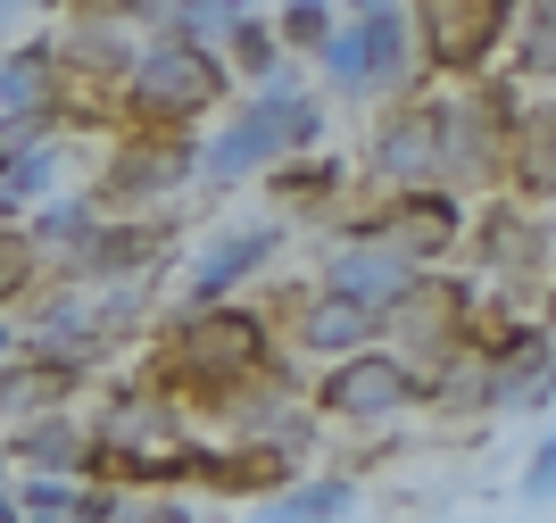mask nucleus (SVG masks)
I'll return each instance as SVG.
<instances>
[{
  "label": "nucleus",
  "mask_w": 556,
  "mask_h": 523,
  "mask_svg": "<svg viewBox=\"0 0 556 523\" xmlns=\"http://www.w3.org/2000/svg\"><path fill=\"white\" fill-rule=\"evenodd\" d=\"M232 91V67L216 42H191V34H150L134 59V75H125V125L134 134H191L200 116L225 109Z\"/></svg>",
  "instance_id": "1"
},
{
  "label": "nucleus",
  "mask_w": 556,
  "mask_h": 523,
  "mask_svg": "<svg viewBox=\"0 0 556 523\" xmlns=\"http://www.w3.org/2000/svg\"><path fill=\"white\" fill-rule=\"evenodd\" d=\"M275 374V333L257 308H184L166 333V383H184L191 399H241L250 383Z\"/></svg>",
  "instance_id": "2"
},
{
  "label": "nucleus",
  "mask_w": 556,
  "mask_h": 523,
  "mask_svg": "<svg viewBox=\"0 0 556 523\" xmlns=\"http://www.w3.org/2000/svg\"><path fill=\"white\" fill-rule=\"evenodd\" d=\"M316 150H325V100L282 75V84H266L257 100H241V116L200 150V175L232 183V175H266V166H282V159H316Z\"/></svg>",
  "instance_id": "3"
},
{
  "label": "nucleus",
  "mask_w": 556,
  "mask_h": 523,
  "mask_svg": "<svg viewBox=\"0 0 556 523\" xmlns=\"http://www.w3.org/2000/svg\"><path fill=\"white\" fill-rule=\"evenodd\" d=\"M515 17H523V0H407L424 91H465L482 75H498Z\"/></svg>",
  "instance_id": "4"
},
{
  "label": "nucleus",
  "mask_w": 556,
  "mask_h": 523,
  "mask_svg": "<svg viewBox=\"0 0 556 523\" xmlns=\"http://www.w3.org/2000/svg\"><path fill=\"white\" fill-rule=\"evenodd\" d=\"M473 316H482V283H473V274H457V266L416 274V283H407V299L382 316V349H391V358H407L416 374H432L441 358H465Z\"/></svg>",
  "instance_id": "5"
},
{
  "label": "nucleus",
  "mask_w": 556,
  "mask_h": 523,
  "mask_svg": "<svg viewBox=\"0 0 556 523\" xmlns=\"http://www.w3.org/2000/svg\"><path fill=\"white\" fill-rule=\"evenodd\" d=\"M465 225H473V208L457 200V191H374L357 216H349V233L357 241H382L391 258H407L416 274H441L448 258L465 250Z\"/></svg>",
  "instance_id": "6"
},
{
  "label": "nucleus",
  "mask_w": 556,
  "mask_h": 523,
  "mask_svg": "<svg viewBox=\"0 0 556 523\" xmlns=\"http://www.w3.org/2000/svg\"><path fill=\"white\" fill-rule=\"evenodd\" d=\"M307 408L325 415V424H399V415L424 408V374L374 341V349H357V358L325 365V383H316Z\"/></svg>",
  "instance_id": "7"
},
{
  "label": "nucleus",
  "mask_w": 556,
  "mask_h": 523,
  "mask_svg": "<svg viewBox=\"0 0 556 523\" xmlns=\"http://www.w3.org/2000/svg\"><path fill=\"white\" fill-rule=\"evenodd\" d=\"M366 175L374 191H432L441 183V91H407L374 116Z\"/></svg>",
  "instance_id": "8"
},
{
  "label": "nucleus",
  "mask_w": 556,
  "mask_h": 523,
  "mask_svg": "<svg viewBox=\"0 0 556 523\" xmlns=\"http://www.w3.org/2000/svg\"><path fill=\"white\" fill-rule=\"evenodd\" d=\"M191 175H200L191 134H125V150L100 166L92 200H100V216H134V208H159L166 191H184Z\"/></svg>",
  "instance_id": "9"
},
{
  "label": "nucleus",
  "mask_w": 556,
  "mask_h": 523,
  "mask_svg": "<svg viewBox=\"0 0 556 523\" xmlns=\"http://www.w3.org/2000/svg\"><path fill=\"white\" fill-rule=\"evenodd\" d=\"M465 250L482 258V274H498L507 291H523L532 274H556V233H548V216L515 208L507 191H498L490 208H473V225H465Z\"/></svg>",
  "instance_id": "10"
},
{
  "label": "nucleus",
  "mask_w": 556,
  "mask_h": 523,
  "mask_svg": "<svg viewBox=\"0 0 556 523\" xmlns=\"http://www.w3.org/2000/svg\"><path fill=\"white\" fill-rule=\"evenodd\" d=\"M166 250H175L166 216H100V233L59 266V283H150Z\"/></svg>",
  "instance_id": "11"
},
{
  "label": "nucleus",
  "mask_w": 556,
  "mask_h": 523,
  "mask_svg": "<svg viewBox=\"0 0 556 523\" xmlns=\"http://www.w3.org/2000/svg\"><path fill=\"white\" fill-rule=\"evenodd\" d=\"M498 183H507V200L532 208V216H548V208H556V91H532V100L515 109Z\"/></svg>",
  "instance_id": "12"
},
{
  "label": "nucleus",
  "mask_w": 556,
  "mask_h": 523,
  "mask_svg": "<svg viewBox=\"0 0 556 523\" xmlns=\"http://www.w3.org/2000/svg\"><path fill=\"white\" fill-rule=\"evenodd\" d=\"M357 50H366V100H407L424 91V67H416V25H407V0H374L357 17Z\"/></svg>",
  "instance_id": "13"
},
{
  "label": "nucleus",
  "mask_w": 556,
  "mask_h": 523,
  "mask_svg": "<svg viewBox=\"0 0 556 523\" xmlns=\"http://www.w3.org/2000/svg\"><path fill=\"white\" fill-rule=\"evenodd\" d=\"M407 283H416V266H407V258H391L382 241H357V233H341V241L325 250V283H316V291L357 299V308H374V316H391L399 299H407Z\"/></svg>",
  "instance_id": "14"
},
{
  "label": "nucleus",
  "mask_w": 556,
  "mask_h": 523,
  "mask_svg": "<svg viewBox=\"0 0 556 523\" xmlns=\"http://www.w3.org/2000/svg\"><path fill=\"white\" fill-rule=\"evenodd\" d=\"M275 250H282V225H232V233H216L208 258L184 274V308H225V299L241 291Z\"/></svg>",
  "instance_id": "15"
},
{
  "label": "nucleus",
  "mask_w": 556,
  "mask_h": 523,
  "mask_svg": "<svg viewBox=\"0 0 556 523\" xmlns=\"http://www.w3.org/2000/svg\"><path fill=\"white\" fill-rule=\"evenodd\" d=\"M59 50V75H75L84 91H125V75H134L141 42H134V25H116V17H75L67 25V42H50Z\"/></svg>",
  "instance_id": "16"
},
{
  "label": "nucleus",
  "mask_w": 556,
  "mask_h": 523,
  "mask_svg": "<svg viewBox=\"0 0 556 523\" xmlns=\"http://www.w3.org/2000/svg\"><path fill=\"white\" fill-rule=\"evenodd\" d=\"M374 341H382V316L357 308V299H332V291H316L300 308V324H291V349H300V358H325V365L357 358V349H374Z\"/></svg>",
  "instance_id": "17"
},
{
  "label": "nucleus",
  "mask_w": 556,
  "mask_h": 523,
  "mask_svg": "<svg viewBox=\"0 0 556 523\" xmlns=\"http://www.w3.org/2000/svg\"><path fill=\"white\" fill-rule=\"evenodd\" d=\"M200 482L225 490V499H282V490L300 482V457L257 449V440H241V449H200Z\"/></svg>",
  "instance_id": "18"
},
{
  "label": "nucleus",
  "mask_w": 556,
  "mask_h": 523,
  "mask_svg": "<svg viewBox=\"0 0 556 523\" xmlns=\"http://www.w3.org/2000/svg\"><path fill=\"white\" fill-rule=\"evenodd\" d=\"M507 84L556 91V0H523V17L507 34Z\"/></svg>",
  "instance_id": "19"
},
{
  "label": "nucleus",
  "mask_w": 556,
  "mask_h": 523,
  "mask_svg": "<svg viewBox=\"0 0 556 523\" xmlns=\"http://www.w3.org/2000/svg\"><path fill=\"white\" fill-rule=\"evenodd\" d=\"M17 457L34 465V474H50V482H75L84 457H92V433H84L75 415H34V424L17 433Z\"/></svg>",
  "instance_id": "20"
},
{
  "label": "nucleus",
  "mask_w": 556,
  "mask_h": 523,
  "mask_svg": "<svg viewBox=\"0 0 556 523\" xmlns=\"http://www.w3.org/2000/svg\"><path fill=\"white\" fill-rule=\"evenodd\" d=\"M92 233H100V200H92V191H75V200H42V208H34L25 241H34V258H59V266H67Z\"/></svg>",
  "instance_id": "21"
},
{
  "label": "nucleus",
  "mask_w": 556,
  "mask_h": 523,
  "mask_svg": "<svg viewBox=\"0 0 556 523\" xmlns=\"http://www.w3.org/2000/svg\"><path fill=\"white\" fill-rule=\"evenodd\" d=\"M349 507H357V482L349 474H307L282 499H266V523H341Z\"/></svg>",
  "instance_id": "22"
},
{
  "label": "nucleus",
  "mask_w": 556,
  "mask_h": 523,
  "mask_svg": "<svg viewBox=\"0 0 556 523\" xmlns=\"http://www.w3.org/2000/svg\"><path fill=\"white\" fill-rule=\"evenodd\" d=\"M266 183H275L282 208H316V216H325L349 191V166L341 159H282V166H266Z\"/></svg>",
  "instance_id": "23"
},
{
  "label": "nucleus",
  "mask_w": 556,
  "mask_h": 523,
  "mask_svg": "<svg viewBox=\"0 0 556 523\" xmlns=\"http://www.w3.org/2000/svg\"><path fill=\"white\" fill-rule=\"evenodd\" d=\"M282 59H291V50H282V34H275V17H241L225 34V67H241V75H257V91L266 84H282Z\"/></svg>",
  "instance_id": "24"
},
{
  "label": "nucleus",
  "mask_w": 556,
  "mask_h": 523,
  "mask_svg": "<svg viewBox=\"0 0 556 523\" xmlns=\"http://www.w3.org/2000/svg\"><path fill=\"white\" fill-rule=\"evenodd\" d=\"M50 175H59L50 141H42V150H25L17 166H0V225H9L17 208H42V200H50Z\"/></svg>",
  "instance_id": "25"
},
{
  "label": "nucleus",
  "mask_w": 556,
  "mask_h": 523,
  "mask_svg": "<svg viewBox=\"0 0 556 523\" xmlns=\"http://www.w3.org/2000/svg\"><path fill=\"white\" fill-rule=\"evenodd\" d=\"M316 67H325V84H332V91H349V100H366V50H357V17H349V25H332V34H325V50H316Z\"/></svg>",
  "instance_id": "26"
},
{
  "label": "nucleus",
  "mask_w": 556,
  "mask_h": 523,
  "mask_svg": "<svg viewBox=\"0 0 556 523\" xmlns=\"http://www.w3.org/2000/svg\"><path fill=\"white\" fill-rule=\"evenodd\" d=\"M241 17H250V0H175V17H166V34H191V42H216V34H232Z\"/></svg>",
  "instance_id": "27"
},
{
  "label": "nucleus",
  "mask_w": 556,
  "mask_h": 523,
  "mask_svg": "<svg viewBox=\"0 0 556 523\" xmlns=\"http://www.w3.org/2000/svg\"><path fill=\"white\" fill-rule=\"evenodd\" d=\"M275 34H282V50H325V34H332V0H282V17H275Z\"/></svg>",
  "instance_id": "28"
},
{
  "label": "nucleus",
  "mask_w": 556,
  "mask_h": 523,
  "mask_svg": "<svg viewBox=\"0 0 556 523\" xmlns=\"http://www.w3.org/2000/svg\"><path fill=\"white\" fill-rule=\"evenodd\" d=\"M34 274H42V258H34V241H25V225H0V308L34 291Z\"/></svg>",
  "instance_id": "29"
},
{
  "label": "nucleus",
  "mask_w": 556,
  "mask_h": 523,
  "mask_svg": "<svg viewBox=\"0 0 556 523\" xmlns=\"http://www.w3.org/2000/svg\"><path fill=\"white\" fill-rule=\"evenodd\" d=\"M523 499H532V507H556V433H540V449L523 457Z\"/></svg>",
  "instance_id": "30"
},
{
  "label": "nucleus",
  "mask_w": 556,
  "mask_h": 523,
  "mask_svg": "<svg viewBox=\"0 0 556 523\" xmlns=\"http://www.w3.org/2000/svg\"><path fill=\"white\" fill-rule=\"evenodd\" d=\"M42 125L50 116H0V166H17L25 150H42Z\"/></svg>",
  "instance_id": "31"
},
{
  "label": "nucleus",
  "mask_w": 556,
  "mask_h": 523,
  "mask_svg": "<svg viewBox=\"0 0 556 523\" xmlns=\"http://www.w3.org/2000/svg\"><path fill=\"white\" fill-rule=\"evenodd\" d=\"M0 523H25V507H17V490L0 482Z\"/></svg>",
  "instance_id": "32"
},
{
  "label": "nucleus",
  "mask_w": 556,
  "mask_h": 523,
  "mask_svg": "<svg viewBox=\"0 0 556 523\" xmlns=\"http://www.w3.org/2000/svg\"><path fill=\"white\" fill-rule=\"evenodd\" d=\"M0 358H17V333H9V324H0Z\"/></svg>",
  "instance_id": "33"
},
{
  "label": "nucleus",
  "mask_w": 556,
  "mask_h": 523,
  "mask_svg": "<svg viewBox=\"0 0 556 523\" xmlns=\"http://www.w3.org/2000/svg\"><path fill=\"white\" fill-rule=\"evenodd\" d=\"M349 9H357V17H366V9H374V0H349Z\"/></svg>",
  "instance_id": "34"
},
{
  "label": "nucleus",
  "mask_w": 556,
  "mask_h": 523,
  "mask_svg": "<svg viewBox=\"0 0 556 523\" xmlns=\"http://www.w3.org/2000/svg\"><path fill=\"white\" fill-rule=\"evenodd\" d=\"M0 474H9V457H0Z\"/></svg>",
  "instance_id": "35"
}]
</instances>
